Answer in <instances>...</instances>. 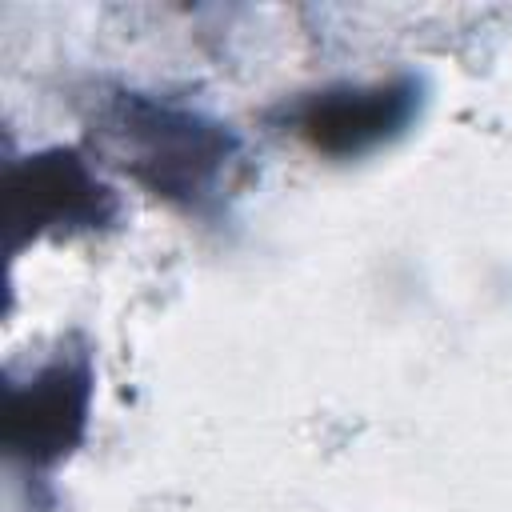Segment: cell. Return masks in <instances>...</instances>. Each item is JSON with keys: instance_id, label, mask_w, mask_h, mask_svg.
Returning <instances> with one entry per match:
<instances>
[{"instance_id": "6da1fadb", "label": "cell", "mask_w": 512, "mask_h": 512, "mask_svg": "<svg viewBox=\"0 0 512 512\" xmlns=\"http://www.w3.org/2000/svg\"><path fill=\"white\" fill-rule=\"evenodd\" d=\"M96 132L136 184L184 208L216 200L240 160V140L224 124L136 92L116 96Z\"/></svg>"}, {"instance_id": "277c9868", "label": "cell", "mask_w": 512, "mask_h": 512, "mask_svg": "<svg viewBox=\"0 0 512 512\" xmlns=\"http://www.w3.org/2000/svg\"><path fill=\"white\" fill-rule=\"evenodd\" d=\"M92 400V372L80 356H64L32 372L28 384L8 388L4 444L28 464H56L84 436Z\"/></svg>"}, {"instance_id": "3957f363", "label": "cell", "mask_w": 512, "mask_h": 512, "mask_svg": "<svg viewBox=\"0 0 512 512\" xmlns=\"http://www.w3.org/2000/svg\"><path fill=\"white\" fill-rule=\"evenodd\" d=\"M4 212L12 236L100 228L104 220H112L116 196L76 152H44L8 172Z\"/></svg>"}, {"instance_id": "7a4b0ae2", "label": "cell", "mask_w": 512, "mask_h": 512, "mask_svg": "<svg viewBox=\"0 0 512 512\" xmlns=\"http://www.w3.org/2000/svg\"><path fill=\"white\" fill-rule=\"evenodd\" d=\"M416 112H420V84L412 76H400L364 88L344 84V88L312 92L300 104H292L288 124L308 148L324 156H364L404 136Z\"/></svg>"}]
</instances>
